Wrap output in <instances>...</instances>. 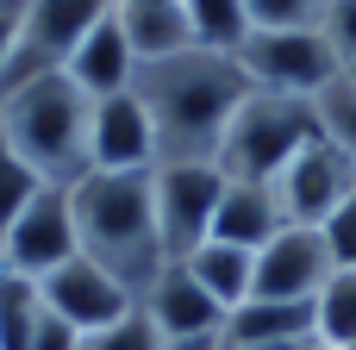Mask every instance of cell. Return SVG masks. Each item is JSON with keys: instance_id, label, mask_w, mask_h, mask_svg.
<instances>
[{"instance_id": "1", "label": "cell", "mask_w": 356, "mask_h": 350, "mask_svg": "<svg viewBox=\"0 0 356 350\" xmlns=\"http://www.w3.org/2000/svg\"><path fill=\"white\" fill-rule=\"evenodd\" d=\"M138 106L156 132V163H219L225 125L250 94V75L225 50H175L156 63H138L131 75Z\"/></svg>"}, {"instance_id": "2", "label": "cell", "mask_w": 356, "mask_h": 350, "mask_svg": "<svg viewBox=\"0 0 356 350\" xmlns=\"http://www.w3.org/2000/svg\"><path fill=\"white\" fill-rule=\"evenodd\" d=\"M156 169H88L69 188V213H75V244L88 263H100L131 301L150 294V282L169 269L163 250V225H156Z\"/></svg>"}, {"instance_id": "3", "label": "cell", "mask_w": 356, "mask_h": 350, "mask_svg": "<svg viewBox=\"0 0 356 350\" xmlns=\"http://www.w3.org/2000/svg\"><path fill=\"white\" fill-rule=\"evenodd\" d=\"M0 138L44 188H75L94 169V100L63 75H31L0 94Z\"/></svg>"}, {"instance_id": "4", "label": "cell", "mask_w": 356, "mask_h": 350, "mask_svg": "<svg viewBox=\"0 0 356 350\" xmlns=\"http://www.w3.org/2000/svg\"><path fill=\"white\" fill-rule=\"evenodd\" d=\"M313 138H319V113H313V100L250 88L244 106H238L232 125H225L219 175H225V182H275V175L294 163V150H307Z\"/></svg>"}, {"instance_id": "5", "label": "cell", "mask_w": 356, "mask_h": 350, "mask_svg": "<svg viewBox=\"0 0 356 350\" xmlns=\"http://www.w3.org/2000/svg\"><path fill=\"white\" fill-rule=\"evenodd\" d=\"M238 63H244L250 88L294 94V100H319L344 75V56L332 50L325 25H307V31H250L238 44Z\"/></svg>"}, {"instance_id": "6", "label": "cell", "mask_w": 356, "mask_h": 350, "mask_svg": "<svg viewBox=\"0 0 356 350\" xmlns=\"http://www.w3.org/2000/svg\"><path fill=\"white\" fill-rule=\"evenodd\" d=\"M113 0H25V19H19V44L0 69V94L31 81V75H50V69H69V56L81 50V38L106 19Z\"/></svg>"}, {"instance_id": "7", "label": "cell", "mask_w": 356, "mask_h": 350, "mask_svg": "<svg viewBox=\"0 0 356 350\" xmlns=\"http://www.w3.org/2000/svg\"><path fill=\"white\" fill-rule=\"evenodd\" d=\"M156 225H163V250L169 263H188L207 238H213V213L225 194L219 163H156Z\"/></svg>"}, {"instance_id": "8", "label": "cell", "mask_w": 356, "mask_h": 350, "mask_svg": "<svg viewBox=\"0 0 356 350\" xmlns=\"http://www.w3.org/2000/svg\"><path fill=\"white\" fill-rule=\"evenodd\" d=\"M338 276L332 244L319 225H282L263 250H257V276H250V301H319V288Z\"/></svg>"}, {"instance_id": "9", "label": "cell", "mask_w": 356, "mask_h": 350, "mask_svg": "<svg viewBox=\"0 0 356 350\" xmlns=\"http://www.w3.org/2000/svg\"><path fill=\"white\" fill-rule=\"evenodd\" d=\"M269 188H275V200H282V219H288V225H325V219L350 200L356 163L338 150V144L313 138L307 150H294V163H288Z\"/></svg>"}, {"instance_id": "10", "label": "cell", "mask_w": 356, "mask_h": 350, "mask_svg": "<svg viewBox=\"0 0 356 350\" xmlns=\"http://www.w3.org/2000/svg\"><path fill=\"white\" fill-rule=\"evenodd\" d=\"M69 257H81V244H75V213H69V188H44V194L13 219V232L0 238V269L25 276V282H44V276L63 269Z\"/></svg>"}, {"instance_id": "11", "label": "cell", "mask_w": 356, "mask_h": 350, "mask_svg": "<svg viewBox=\"0 0 356 350\" xmlns=\"http://www.w3.org/2000/svg\"><path fill=\"white\" fill-rule=\"evenodd\" d=\"M38 294H44V307L56 313V319H69L75 332H100V326H113V319H125L138 301L100 269V263H88V257H69L63 269H50L44 282H38Z\"/></svg>"}, {"instance_id": "12", "label": "cell", "mask_w": 356, "mask_h": 350, "mask_svg": "<svg viewBox=\"0 0 356 350\" xmlns=\"http://www.w3.org/2000/svg\"><path fill=\"white\" fill-rule=\"evenodd\" d=\"M94 169L125 175V169H156V132L138 94L94 100Z\"/></svg>"}, {"instance_id": "13", "label": "cell", "mask_w": 356, "mask_h": 350, "mask_svg": "<svg viewBox=\"0 0 356 350\" xmlns=\"http://www.w3.org/2000/svg\"><path fill=\"white\" fill-rule=\"evenodd\" d=\"M88 100H113V94H131V75H138V50H131V38H125V25L113 19V6H106V19L81 38V50L69 56V69H63Z\"/></svg>"}, {"instance_id": "14", "label": "cell", "mask_w": 356, "mask_h": 350, "mask_svg": "<svg viewBox=\"0 0 356 350\" xmlns=\"http://www.w3.org/2000/svg\"><path fill=\"white\" fill-rule=\"evenodd\" d=\"M150 319H156V332L163 338H200V332H225V313H219V301L188 276V263H169L156 282H150V294L138 301Z\"/></svg>"}, {"instance_id": "15", "label": "cell", "mask_w": 356, "mask_h": 350, "mask_svg": "<svg viewBox=\"0 0 356 350\" xmlns=\"http://www.w3.org/2000/svg\"><path fill=\"white\" fill-rule=\"evenodd\" d=\"M282 225H288V219H282V200H275L269 182H225L219 213H213V238H219V244L263 250Z\"/></svg>"}, {"instance_id": "16", "label": "cell", "mask_w": 356, "mask_h": 350, "mask_svg": "<svg viewBox=\"0 0 356 350\" xmlns=\"http://www.w3.org/2000/svg\"><path fill=\"white\" fill-rule=\"evenodd\" d=\"M113 19L125 25L138 63L194 50V25H188V0H113Z\"/></svg>"}, {"instance_id": "17", "label": "cell", "mask_w": 356, "mask_h": 350, "mask_svg": "<svg viewBox=\"0 0 356 350\" xmlns=\"http://www.w3.org/2000/svg\"><path fill=\"white\" fill-rule=\"evenodd\" d=\"M225 344H319L313 301H244L225 319Z\"/></svg>"}, {"instance_id": "18", "label": "cell", "mask_w": 356, "mask_h": 350, "mask_svg": "<svg viewBox=\"0 0 356 350\" xmlns=\"http://www.w3.org/2000/svg\"><path fill=\"white\" fill-rule=\"evenodd\" d=\"M188 276L219 301V313L232 319L244 301H250V276H257V250H238V244H219V238H207L194 257H188Z\"/></svg>"}, {"instance_id": "19", "label": "cell", "mask_w": 356, "mask_h": 350, "mask_svg": "<svg viewBox=\"0 0 356 350\" xmlns=\"http://www.w3.org/2000/svg\"><path fill=\"white\" fill-rule=\"evenodd\" d=\"M188 25L200 50H225L238 56V44L250 38V6L244 0H188Z\"/></svg>"}, {"instance_id": "20", "label": "cell", "mask_w": 356, "mask_h": 350, "mask_svg": "<svg viewBox=\"0 0 356 350\" xmlns=\"http://www.w3.org/2000/svg\"><path fill=\"white\" fill-rule=\"evenodd\" d=\"M38 319H44V294H38V282L0 269V350H25V344H31V332H38Z\"/></svg>"}, {"instance_id": "21", "label": "cell", "mask_w": 356, "mask_h": 350, "mask_svg": "<svg viewBox=\"0 0 356 350\" xmlns=\"http://www.w3.org/2000/svg\"><path fill=\"white\" fill-rule=\"evenodd\" d=\"M313 326H319V344L325 350H344L356 344V269H338L319 301H313Z\"/></svg>"}, {"instance_id": "22", "label": "cell", "mask_w": 356, "mask_h": 350, "mask_svg": "<svg viewBox=\"0 0 356 350\" xmlns=\"http://www.w3.org/2000/svg\"><path fill=\"white\" fill-rule=\"evenodd\" d=\"M313 113H319V138H325V144H338V150L356 163V88L338 75V81L313 100Z\"/></svg>"}, {"instance_id": "23", "label": "cell", "mask_w": 356, "mask_h": 350, "mask_svg": "<svg viewBox=\"0 0 356 350\" xmlns=\"http://www.w3.org/2000/svg\"><path fill=\"white\" fill-rule=\"evenodd\" d=\"M38 194H44V182H38V175H31V169L13 157V144L0 138V238L13 232V219H19V213H25Z\"/></svg>"}, {"instance_id": "24", "label": "cell", "mask_w": 356, "mask_h": 350, "mask_svg": "<svg viewBox=\"0 0 356 350\" xmlns=\"http://www.w3.org/2000/svg\"><path fill=\"white\" fill-rule=\"evenodd\" d=\"M81 350H163V332L144 307H131L125 319H113L100 332H81Z\"/></svg>"}, {"instance_id": "25", "label": "cell", "mask_w": 356, "mask_h": 350, "mask_svg": "<svg viewBox=\"0 0 356 350\" xmlns=\"http://www.w3.org/2000/svg\"><path fill=\"white\" fill-rule=\"evenodd\" d=\"M250 6V31H307L325 25V0H244Z\"/></svg>"}, {"instance_id": "26", "label": "cell", "mask_w": 356, "mask_h": 350, "mask_svg": "<svg viewBox=\"0 0 356 350\" xmlns=\"http://www.w3.org/2000/svg\"><path fill=\"white\" fill-rule=\"evenodd\" d=\"M319 232H325V244H332V263H338V269H356V188Z\"/></svg>"}, {"instance_id": "27", "label": "cell", "mask_w": 356, "mask_h": 350, "mask_svg": "<svg viewBox=\"0 0 356 350\" xmlns=\"http://www.w3.org/2000/svg\"><path fill=\"white\" fill-rule=\"evenodd\" d=\"M325 38L344 63H356V0H325Z\"/></svg>"}, {"instance_id": "28", "label": "cell", "mask_w": 356, "mask_h": 350, "mask_svg": "<svg viewBox=\"0 0 356 350\" xmlns=\"http://www.w3.org/2000/svg\"><path fill=\"white\" fill-rule=\"evenodd\" d=\"M25 350H81V332L44 307V319H38V332H31V344H25Z\"/></svg>"}, {"instance_id": "29", "label": "cell", "mask_w": 356, "mask_h": 350, "mask_svg": "<svg viewBox=\"0 0 356 350\" xmlns=\"http://www.w3.org/2000/svg\"><path fill=\"white\" fill-rule=\"evenodd\" d=\"M19 19H25V0H0V69L13 56V44H19Z\"/></svg>"}, {"instance_id": "30", "label": "cell", "mask_w": 356, "mask_h": 350, "mask_svg": "<svg viewBox=\"0 0 356 350\" xmlns=\"http://www.w3.org/2000/svg\"><path fill=\"white\" fill-rule=\"evenodd\" d=\"M163 350H225V332H200V338H163Z\"/></svg>"}, {"instance_id": "31", "label": "cell", "mask_w": 356, "mask_h": 350, "mask_svg": "<svg viewBox=\"0 0 356 350\" xmlns=\"http://www.w3.org/2000/svg\"><path fill=\"white\" fill-rule=\"evenodd\" d=\"M225 350H313V344H225Z\"/></svg>"}, {"instance_id": "32", "label": "cell", "mask_w": 356, "mask_h": 350, "mask_svg": "<svg viewBox=\"0 0 356 350\" xmlns=\"http://www.w3.org/2000/svg\"><path fill=\"white\" fill-rule=\"evenodd\" d=\"M344 81H350V88H356V63H344Z\"/></svg>"}, {"instance_id": "33", "label": "cell", "mask_w": 356, "mask_h": 350, "mask_svg": "<svg viewBox=\"0 0 356 350\" xmlns=\"http://www.w3.org/2000/svg\"><path fill=\"white\" fill-rule=\"evenodd\" d=\"M313 350H325V344H313Z\"/></svg>"}, {"instance_id": "34", "label": "cell", "mask_w": 356, "mask_h": 350, "mask_svg": "<svg viewBox=\"0 0 356 350\" xmlns=\"http://www.w3.org/2000/svg\"><path fill=\"white\" fill-rule=\"evenodd\" d=\"M344 350H356V344H344Z\"/></svg>"}]
</instances>
